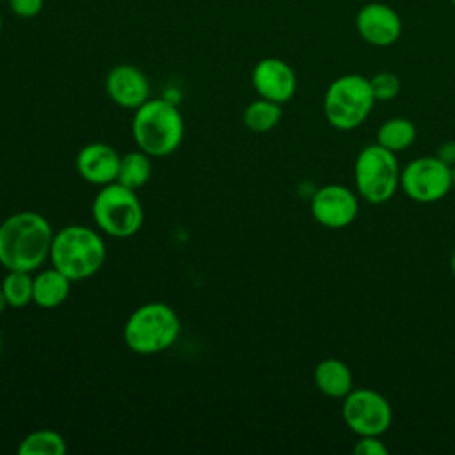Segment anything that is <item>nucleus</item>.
Instances as JSON below:
<instances>
[{
  "instance_id": "6",
  "label": "nucleus",
  "mask_w": 455,
  "mask_h": 455,
  "mask_svg": "<svg viewBox=\"0 0 455 455\" xmlns=\"http://www.w3.org/2000/svg\"><path fill=\"white\" fill-rule=\"evenodd\" d=\"M357 194L370 204H382L393 197L400 183V167L393 151L380 144L363 148L354 164Z\"/></svg>"
},
{
  "instance_id": "23",
  "label": "nucleus",
  "mask_w": 455,
  "mask_h": 455,
  "mask_svg": "<svg viewBox=\"0 0 455 455\" xmlns=\"http://www.w3.org/2000/svg\"><path fill=\"white\" fill-rule=\"evenodd\" d=\"M5 2L12 11V14L23 20L39 16L44 7V0H5Z\"/></svg>"
},
{
  "instance_id": "10",
  "label": "nucleus",
  "mask_w": 455,
  "mask_h": 455,
  "mask_svg": "<svg viewBox=\"0 0 455 455\" xmlns=\"http://www.w3.org/2000/svg\"><path fill=\"white\" fill-rule=\"evenodd\" d=\"M359 212L355 194L338 183H329L315 190L311 197L313 219L329 229H339L352 224Z\"/></svg>"
},
{
  "instance_id": "11",
  "label": "nucleus",
  "mask_w": 455,
  "mask_h": 455,
  "mask_svg": "<svg viewBox=\"0 0 455 455\" xmlns=\"http://www.w3.org/2000/svg\"><path fill=\"white\" fill-rule=\"evenodd\" d=\"M252 87L259 98L286 103L297 91V76L288 62L277 57H265L252 68Z\"/></svg>"
},
{
  "instance_id": "2",
  "label": "nucleus",
  "mask_w": 455,
  "mask_h": 455,
  "mask_svg": "<svg viewBox=\"0 0 455 455\" xmlns=\"http://www.w3.org/2000/svg\"><path fill=\"white\" fill-rule=\"evenodd\" d=\"M107 256L101 236L87 228L71 224L53 235L50 259L69 281H82L94 275Z\"/></svg>"
},
{
  "instance_id": "16",
  "label": "nucleus",
  "mask_w": 455,
  "mask_h": 455,
  "mask_svg": "<svg viewBox=\"0 0 455 455\" xmlns=\"http://www.w3.org/2000/svg\"><path fill=\"white\" fill-rule=\"evenodd\" d=\"M69 283L71 281L55 267L48 270H41L34 277L32 302H36L39 307H44V309L60 306L69 295Z\"/></svg>"
},
{
  "instance_id": "25",
  "label": "nucleus",
  "mask_w": 455,
  "mask_h": 455,
  "mask_svg": "<svg viewBox=\"0 0 455 455\" xmlns=\"http://www.w3.org/2000/svg\"><path fill=\"white\" fill-rule=\"evenodd\" d=\"M435 156L439 160H443L444 164H448L450 167L455 165V140H446L437 148Z\"/></svg>"
},
{
  "instance_id": "26",
  "label": "nucleus",
  "mask_w": 455,
  "mask_h": 455,
  "mask_svg": "<svg viewBox=\"0 0 455 455\" xmlns=\"http://www.w3.org/2000/svg\"><path fill=\"white\" fill-rule=\"evenodd\" d=\"M9 304H7V299H5V295H4V291H2V288H0V315L4 313V309L7 307Z\"/></svg>"
},
{
  "instance_id": "18",
  "label": "nucleus",
  "mask_w": 455,
  "mask_h": 455,
  "mask_svg": "<svg viewBox=\"0 0 455 455\" xmlns=\"http://www.w3.org/2000/svg\"><path fill=\"white\" fill-rule=\"evenodd\" d=\"M416 140V126L405 117H391L377 130V144L396 153L403 151Z\"/></svg>"
},
{
  "instance_id": "29",
  "label": "nucleus",
  "mask_w": 455,
  "mask_h": 455,
  "mask_svg": "<svg viewBox=\"0 0 455 455\" xmlns=\"http://www.w3.org/2000/svg\"><path fill=\"white\" fill-rule=\"evenodd\" d=\"M2 27H4V18H2V12H0V32H2Z\"/></svg>"
},
{
  "instance_id": "30",
  "label": "nucleus",
  "mask_w": 455,
  "mask_h": 455,
  "mask_svg": "<svg viewBox=\"0 0 455 455\" xmlns=\"http://www.w3.org/2000/svg\"><path fill=\"white\" fill-rule=\"evenodd\" d=\"M0 352H2V332H0Z\"/></svg>"
},
{
  "instance_id": "9",
  "label": "nucleus",
  "mask_w": 455,
  "mask_h": 455,
  "mask_svg": "<svg viewBox=\"0 0 455 455\" xmlns=\"http://www.w3.org/2000/svg\"><path fill=\"white\" fill-rule=\"evenodd\" d=\"M400 185L416 203H435L451 190V167L437 156H419L400 172Z\"/></svg>"
},
{
  "instance_id": "4",
  "label": "nucleus",
  "mask_w": 455,
  "mask_h": 455,
  "mask_svg": "<svg viewBox=\"0 0 455 455\" xmlns=\"http://www.w3.org/2000/svg\"><path fill=\"white\" fill-rule=\"evenodd\" d=\"M181 323L172 307L164 302H148L137 307L124 323V343L135 354H158L178 339Z\"/></svg>"
},
{
  "instance_id": "22",
  "label": "nucleus",
  "mask_w": 455,
  "mask_h": 455,
  "mask_svg": "<svg viewBox=\"0 0 455 455\" xmlns=\"http://www.w3.org/2000/svg\"><path fill=\"white\" fill-rule=\"evenodd\" d=\"M375 101H391L400 92V78L393 71H379L370 78Z\"/></svg>"
},
{
  "instance_id": "24",
  "label": "nucleus",
  "mask_w": 455,
  "mask_h": 455,
  "mask_svg": "<svg viewBox=\"0 0 455 455\" xmlns=\"http://www.w3.org/2000/svg\"><path fill=\"white\" fill-rule=\"evenodd\" d=\"M354 451L359 455H387V446L380 441V435H361Z\"/></svg>"
},
{
  "instance_id": "19",
  "label": "nucleus",
  "mask_w": 455,
  "mask_h": 455,
  "mask_svg": "<svg viewBox=\"0 0 455 455\" xmlns=\"http://www.w3.org/2000/svg\"><path fill=\"white\" fill-rule=\"evenodd\" d=\"M242 119L245 128H249L251 132H270L281 121V103L259 98L245 107Z\"/></svg>"
},
{
  "instance_id": "21",
  "label": "nucleus",
  "mask_w": 455,
  "mask_h": 455,
  "mask_svg": "<svg viewBox=\"0 0 455 455\" xmlns=\"http://www.w3.org/2000/svg\"><path fill=\"white\" fill-rule=\"evenodd\" d=\"M0 288L11 307H25L32 302L34 277L30 275V272L9 270L2 279Z\"/></svg>"
},
{
  "instance_id": "5",
  "label": "nucleus",
  "mask_w": 455,
  "mask_h": 455,
  "mask_svg": "<svg viewBox=\"0 0 455 455\" xmlns=\"http://www.w3.org/2000/svg\"><path fill=\"white\" fill-rule=\"evenodd\" d=\"M375 98L370 78L355 73L341 75L331 82L323 96V114L336 130L357 128L371 112Z\"/></svg>"
},
{
  "instance_id": "14",
  "label": "nucleus",
  "mask_w": 455,
  "mask_h": 455,
  "mask_svg": "<svg viewBox=\"0 0 455 455\" xmlns=\"http://www.w3.org/2000/svg\"><path fill=\"white\" fill-rule=\"evenodd\" d=\"M121 156L114 148L103 142H91L84 146L76 155L78 174L92 185H108L116 181Z\"/></svg>"
},
{
  "instance_id": "17",
  "label": "nucleus",
  "mask_w": 455,
  "mask_h": 455,
  "mask_svg": "<svg viewBox=\"0 0 455 455\" xmlns=\"http://www.w3.org/2000/svg\"><path fill=\"white\" fill-rule=\"evenodd\" d=\"M151 156L140 151H130L121 156L116 181L123 187L137 190L148 183L151 178Z\"/></svg>"
},
{
  "instance_id": "12",
  "label": "nucleus",
  "mask_w": 455,
  "mask_h": 455,
  "mask_svg": "<svg viewBox=\"0 0 455 455\" xmlns=\"http://www.w3.org/2000/svg\"><path fill=\"white\" fill-rule=\"evenodd\" d=\"M355 28L366 43L373 46H389L402 36V20L391 5L370 2L357 11Z\"/></svg>"
},
{
  "instance_id": "20",
  "label": "nucleus",
  "mask_w": 455,
  "mask_h": 455,
  "mask_svg": "<svg viewBox=\"0 0 455 455\" xmlns=\"http://www.w3.org/2000/svg\"><path fill=\"white\" fill-rule=\"evenodd\" d=\"M66 450L64 437L50 428L30 432L18 446L20 455H62Z\"/></svg>"
},
{
  "instance_id": "15",
  "label": "nucleus",
  "mask_w": 455,
  "mask_h": 455,
  "mask_svg": "<svg viewBox=\"0 0 455 455\" xmlns=\"http://www.w3.org/2000/svg\"><path fill=\"white\" fill-rule=\"evenodd\" d=\"M315 386L329 398H345L354 389V377L350 368L336 357L322 359L313 371Z\"/></svg>"
},
{
  "instance_id": "32",
  "label": "nucleus",
  "mask_w": 455,
  "mask_h": 455,
  "mask_svg": "<svg viewBox=\"0 0 455 455\" xmlns=\"http://www.w3.org/2000/svg\"><path fill=\"white\" fill-rule=\"evenodd\" d=\"M0 2H5V0H0Z\"/></svg>"
},
{
  "instance_id": "31",
  "label": "nucleus",
  "mask_w": 455,
  "mask_h": 455,
  "mask_svg": "<svg viewBox=\"0 0 455 455\" xmlns=\"http://www.w3.org/2000/svg\"><path fill=\"white\" fill-rule=\"evenodd\" d=\"M451 4H453V7H455V0H451Z\"/></svg>"
},
{
  "instance_id": "27",
  "label": "nucleus",
  "mask_w": 455,
  "mask_h": 455,
  "mask_svg": "<svg viewBox=\"0 0 455 455\" xmlns=\"http://www.w3.org/2000/svg\"><path fill=\"white\" fill-rule=\"evenodd\" d=\"M450 268H451V274H453V277H455V251H453L451 259H450Z\"/></svg>"
},
{
  "instance_id": "1",
  "label": "nucleus",
  "mask_w": 455,
  "mask_h": 455,
  "mask_svg": "<svg viewBox=\"0 0 455 455\" xmlns=\"http://www.w3.org/2000/svg\"><path fill=\"white\" fill-rule=\"evenodd\" d=\"M50 222L36 212H18L0 224V263L7 270L32 272L48 258L53 242Z\"/></svg>"
},
{
  "instance_id": "13",
  "label": "nucleus",
  "mask_w": 455,
  "mask_h": 455,
  "mask_svg": "<svg viewBox=\"0 0 455 455\" xmlns=\"http://www.w3.org/2000/svg\"><path fill=\"white\" fill-rule=\"evenodd\" d=\"M105 91L123 108H139L149 100L148 76L132 64L114 66L105 78Z\"/></svg>"
},
{
  "instance_id": "7",
  "label": "nucleus",
  "mask_w": 455,
  "mask_h": 455,
  "mask_svg": "<svg viewBox=\"0 0 455 455\" xmlns=\"http://www.w3.org/2000/svg\"><path fill=\"white\" fill-rule=\"evenodd\" d=\"M92 217L103 233L114 238H128L140 229L144 212L135 190L112 181L96 194Z\"/></svg>"
},
{
  "instance_id": "3",
  "label": "nucleus",
  "mask_w": 455,
  "mask_h": 455,
  "mask_svg": "<svg viewBox=\"0 0 455 455\" xmlns=\"http://www.w3.org/2000/svg\"><path fill=\"white\" fill-rule=\"evenodd\" d=\"M183 130V117L169 100L153 98L135 108L132 133L137 146L149 156L171 155L181 144Z\"/></svg>"
},
{
  "instance_id": "8",
  "label": "nucleus",
  "mask_w": 455,
  "mask_h": 455,
  "mask_svg": "<svg viewBox=\"0 0 455 455\" xmlns=\"http://www.w3.org/2000/svg\"><path fill=\"white\" fill-rule=\"evenodd\" d=\"M341 416L347 427L361 435H382L389 430L393 411L384 395L375 389H352L343 398Z\"/></svg>"
},
{
  "instance_id": "28",
  "label": "nucleus",
  "mask_w": 455,
  "mask_h": 455,
  "mask_svg": "<svg viewBox=\"0 0 455 455\" xmlns=\"http://www.w3.org/2000/svg\"><path fill=\"white\" fill-rule=\"evenodd\" d=\"M451 188H455V165H451Z\"/></svg>"
}]
</instances>
